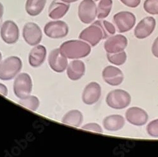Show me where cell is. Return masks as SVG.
I'll list each match as a JSON object with an SVG mask.
<instances>
[{"instance_id": "16", "label": "cell", "mask_w": 158, "mask_h": 157, "mask_svg": "<svg viewBox=\"0 0 158 157\" xmlns=\"http://www.w3.org/2000/svg\"><path fill=\"white\" fill-rule=\"evenodd\" d=\"M127 121L135 126H142L149 119L148 113L141 108L134 107L129 108L125 113Z\"/></svg>"}, {"instance_id": "2", "label": "cell", "mask_w": 158, "mask_h": 157, "mask_svg": "<svg viewBox=\"0 0 158 157\" xmlns=\"http://www.w3.org/2000/svg\"><path fill=\"white\" fill-rule=\"evenodd\" d=\"M22 69V62L16 56L6 58L0 63V79L10 81L15 78Z\"/></svg>"}, {"instance_id": "33", "label": "cell", "mask_w": 158, "mask_h": 157, "mask_svg": "<svg viewBox=\"0 0 158 157\" xmlns=\"http://www.w3.org/2000/svg\"><path fill=\"white\" fill-rule=\"evenodd\" d=\"M3 13H4V6L2 3H0V28H1L2 25Z\"/></svg>"}, {"instance_id": "25", "label": "cell", "mask_w": 158, "mask_h": 157, "mask_svg": "<svg viewBox=\"0 0 158 157\" xmlns=\"http://www.w3.org/2000/svg\"><path fill=\"white\" fill-rule=\"evenodd\" d=\"M94 23L98 24L103 31L104 39H107L113 36L116 32V29L114 26L110 22L107 20H97Z\"/></svg>"}, {"instance_id": "27", "label": "cell", "mask_w": 158, "mask_h": 157, "mask_svg": "<svg viewBox=\"0 0 158 157\" xmlns=\"http://www.w3.org/2000/svg\"><path fill=\"white\" fill-rule=\"evenodd\" d=\"M143 9L151 15H158V0H146Z\"/></svg>"}, {"instance_id": "1", "label": "cell", "mask_w": 158, "mask_h": 157, "mask_svg": "<svg viewBox=\"0 0 158 157\" xmlns=\"http://www.w3.org/2000/svg\"><path fill=\"white\" fill-rule=\"evenodd\" d=\"M61 53L69 59H80L87 57L91 51L90 45L82 40H69L60 47Z\"/></svg>"}, {"instance_id": "8", "label": "cell", "mask_w": 158, "mask_h": 157, "mask_svg": "<svg viewBox=\"0 0 158 157\" xmlns=\"http://www.w3.org/2000/svg\"><path fill=\"white\" fill-rule=\"evenodd\" d=\"M23 37L30 46H36L40 43L43 38L42 31L39 26L34 22H28L23 26Z\"/></svg>"}, {"instance_id": "15", "label": "cell", "mask_w": 158, "mask_h": 157, "mask_svg": "<svg viewBox=\"0 0 158 157\" xmlns=\"http://www.w3.org/2000/svg\"><path fill=\"white\" fill-rule=\"evenodd\" d=\"M101 96V87L96 82H91L89 83L84 88L82 99V101L88 105L97 103Z\"/></svg>"}, {"instance_id": "29", "label": "cell", "mask_w": 158, "mask_h": 157, "mask_svg": "<svg viewBox=\"0 0 158 157\" xmlns=\"http://www.w3.org/2000/svg\"><path fill=\"white\" fill-rule=\"evenodd\" d=\"M82 129L89 130V131H93L98 133H102L103 130L101 125L97 123H88L85 124L81 127Z\"/></svg>"}, {"instance_id": "13", "label": "cell", "mask_w": 158, "mask_h": 157, "mask_svg": "<svg viewBox=\"0 0 158 157\" xmlns=\"http://www.w3.org/2000/svg\"><path fill=\"white\" fill-rule=\"evenodd\" d=\"M156 22L152 17H146L142 19L134 30L135 36L139 39L149 37L154 31Z\"/></svg>"}, {"instance_id": "34", "label": "cell", "mask_w": 158, "mask_h": 157, "mask_svg": "<svg viewBox=\"0 0 158 157\" xmlns=\"http://www.w3.org/2000/svg\"><path fill=\"white\" fill-rule=\"evenodd\" d=\"M61 1H62L64 3H74V2H77L78 0H61Z\"/></svg>"}, {"instance_id": "24", "label": "cell", "mask_w": 158, "mask_h": 157, "mask_svg": "<svg viewBox=\"0 0 158 157\" xmlns=\"http://www.w3.org/2000/svg\"><path fill=\"white\" fill-rule=\"evenodd\" d=\"M19 104L25 108L35 112L39 107L40 101L37 96L30 95L25 98L20 99Z\"/></svg>"}, {"instance_id": "3", "label": "cell", "mask_w": 158, "mask_h": 157, "mask_svg": "<svg viewBox=\"0 0 158 157\" xmlns=\"http://www.w3.org/2000/svg\"><path fill=\"white\" fill-rule=\"evenodd\" d=\"M131 100V96L127 91L120 89L110 91L106 98L108 106L116 110L127 108L130 105Z\"/></svg>"}, {"instance_id": "17", "label": "cell", "mask_w": 158, "mask_h": 157, "mask_svg": "<svg viewBox=\"0 0 158 157\" xmlns=\"http://www.w3.org/2000/svg\"><path fill=\"white\" fill-rule=\"evenodd\" d=\"M46 48L43 45L34 46L29 55V63L31 66L34 68L41 66L46 60Z\"/></svg>"}, {"instance_id": "6", "label": "cell", "mask_w": 158, "mask_h": 157, "mask_svg": "<svg viewBox=\"0 0 158 157\" xmlns=\"http://www.w3.org/2000/svg\"><path fill=\"white\" fill-rule=\"evenodd\" d=\"M78 15L85 24L93 22L97 17V6L93 0H83L78 6Z\"/></svg>"}, {"instance_id": "12", "label": "cell", "mask_w": 158, "mask_h": 157, "mask_svg": "<svg viewBox=\"0 0 158 157\" xmlns=\"http://www.w3.org/2000/svg\"><path fill=\"white\" fill-rule=\"evenodd\" d=\"M128 45V40L122 34L112 36L104 43V49L107 53H116L123 51Z\"/></svg>"}, {"instance_id": "22", "label": "cell", "mask_w": 158, "mask_h": 157, "mask_svg": "<svg viewBox=\"0 0 158 157\" xmlns=\"http://www.w3.org/2000/svg\"><path fill=\"white\" fill-rule=\"evenodd\" d=\"M47 0H27L25 3V11L27 14L35 17L39 15L44 10Z\"/></svg>"}, {"instance_id": "19", "label": "cell", "mask_w": 158, "mask_h": 157, "mask_svg": "<svg viewBox=\"0 0 158 157\" xmlns=\"http://www.w3.org/2000/svg\"><path fill=\"white\" fill-rule=\"evenodd\" d=\"M85 72V65L80 60H74L69 65L67 69V74L72 81H78L84 75Z\"/></svg>"}, {"instance_id": "32", "label": "cell", "mask_w": 158, "mask_h": 157, "mask_svg": "<svg viewBox=\"0 0 158 157\" xmlns=\"http://www.w3.org/2000/svg\"><path fill=\"white\" fill-rule=\"evenodd\" d=\"M8 93V90L6 86L2 83H0V94L2 95L3 96H7Z\"/></svg>"}, {"instance_id": "23", "label": "cell", "mask_w": 158, "mask_h": 157, "mask_svg": "<svg viewBox=\"0 0 158 157\" xmlns=\"http://www.w3.org/2000/svg\"><path fill=\"white\" fill-rule=\"evenodd\" d=\"M113 6V0H101L97 8V17L99 19L106 18Z\"/></svg>"}, {"instance_id": "7", "label": "cell", "mask_w": 158, "mask_h": 157, "mask_svg": "<svg viewBox=\"0 0 158 157\" xmlns=\"http://www.w3.org/2000/svg\"><path fill=\"white\" fill-rule=\"evenodd\" d=\"M79 39L93 47L99 44L102 39H104L103 31L98 24L94 22L81 32Z\"/></svg>"}, {"instance_id": "31", "label": "cell", "mask_w": 158, "mask_h": 157, "mask_svg": "<svg viewBox=\"0 0 158 157\" xmlns=\"http://www.w3.org/2000/svg\"><path fill=\"white\" fill-rule=\"evenodd\" d=\"M151 51L153 55L155 57L158 58V37H156L152 44Z\"/></svg>"}, {"instance_id": "21", "label": "cell", "mask_w": 158, "mask_h": 157, "mask_svg": "<svg viewBox=\"0 0 158 157\" xmlns=\"http://www.w3.org/2000/svg\"><path fill=\"white\" fill-rule=\"evenodd\" d=\"M84 120L82 112L78 110H72L66 113L61 120V122L75 127H80Z\"/></svg>"}, {"instance_id": "26", "label": "cell", "mask_w": 158, "mask_h": 157, "mask_svg": "<svg viewBox=\"0 0 158 157\" xmlns=\"http://www.w3.org/2000/svg\"><path fill=\"white\" fill-rule=\"evenodd\" d=\"M108 60L112 64L120 66L125 63L127 59L126 52L123 51L116 53H107Z\"/></svg>"}, {"instance_id": "18", "label": "cell", "mask_w": 158, "mask_h": 157, "mask_svg": "<svg viewBox=\"0 0 158 157\" xmlns=\"http://www.w3.org/2000/svg\"><path fill=\"white\" fill-rule=\"evenodd\" d=\"M70 8V5L63 2L61 0H53L48 10V16L53 20H58L63 18L67 14Z\"/></svg>"}, {"instance_id": "14", "label": "cell", "mask_w": 158, "mask_h": 157, "mask_svg": "<svg viewBox=\"0 0 158 157\" xmlns=\"http://www.w3.org/2000/svg\"><path fill=\"white\" fill-rule=\"evenodd\" d=\"M102 76L104 82L112 86L120 85L124 79L123 72L119 68L111 65L103 69Z\"/></svg>"}, {"instance_id": "4", "label": "cell", "mask_w": 158, "mask_h": 157, "mask_svg": "<svg viewBox=\"0 0 158 157\" xmlns=\"http://www.w3.org/2000/svg\"><path fill=\"white\" fill-rule=\"evenodd\" d=\"M32 91V81L29 74L21 73L18 74L14 81V91L19 99H23L30 96Z\"/></svg>"}, {"instance_id": "10", "label": "cell", "mask_w": 158, "mask_h": 157, "mask_svg": "<svg viewBox=\"0 0 158 157\" xmlns=\"http://www.w3.org/2000/svg\"><path fill=\"white\" fill-rule=\"evenodd\" d=\"M19 29L18 25L12 20H6L2 25L0 36L3 41L8 45L16 43L19 38Z\"/></svg>"}, {"instance_id": "28", "label": "cell", "mask_w": 158, "mask_h": 157, "mask_svg": "<svg viewBox=\"0 0 158 157\" xmlns=\"http://www.w3.org/2000/svg\"><path fill=\"white\" fill-rule=\"evenodd\" d=\"M146 130L150 136L158 138V119L150 122L146 127Z\"/></svg>"}, {"instance_id": "35", "label": "cell", "mask_w": 158, "mask_h": 157, "mask_svg": "<svg viewBox=\"0 0 158 157\" xmlns=\"http://www.w3.org/2000/svg\"><path fill=\"white\" fill-rule=\"evenodd\" d=\"M2 60V54L1 52H0V63H1Z\"/></svg>"}, {"instance_id": "11", "label": "cell", "mask_w": 158, "mask_h": 157, "mask_svg": "<svg viewBox=\"0 0 158 157\" xmlns=\"http://www.w3.org/2000/svg\"><path fill=\"white\" fill-rule=\"evenodd\" d=\"M48 63L50 68L56 72L61 73L67 69L68 58L60 51V48L52 50L48 56Z\"/></svg>"}, {"instance_id": "9", "label": "cell", "mask_w": 158, "mask_h": 157, "mask_svg": "<svg viewBox=\"0 0 158 157\" xmlns=\"http://www.w3.org/2000/svg\"><path fill=\"white\" fill-rule=\"evenodd\" d=\"M44 32L50 38L60 39L67 36L69 28L66 22L62 20H55L47 23L44 26Z\"/></svg>"}, {"instance_id": "20", "label": "cell", "mask_w": 158, "mask_h": 157, "mask_svg": "<svg viewBox=\"0 0 158 157\" xmlns=\"http://www.w3.org/2000/svg\"><path fill=\"white\" fill-rule=\"evenodd\" d=\"M125 124L123 117L120 115H111L105 117L103 122L104 128L108 131H118L122 129Z\"/></svg>"}, {"instance_id": "36", "label": "cell", "mask_w": 158, "mask_h": 157, "mask_svg": "<svg viewBox=\"0 0 158 157\" xmlns=\"http://www.w3.org/2000/svg\"><path fill=\"white\" fill-rule=\"evenodd\" d=\"M93 1L96 2H98V1H99V0H93Z\"/></svg>"}, {"instance_id": "5", "label": "cell", "mask_w": 158, "mask_h": 157, "mask_svg": "<svg viewBox=\"0 0 158 157\" xmlns=\"http://www.w3.org/2000/svg\"><path fill=\"white\" fill-rule=\"evenodd\" d=\"M113 22L118 32L123 33L132 29L136 22V17L133 13L130 11H120L113 16Z\"/></svg>"}, {"instance_id": "30", "label": "cell", "mask_w": 158, "mask_h": 157, "mask_svg": "<svg viewBox=\"0 0 158 157\" xmlns=\"http://www.w3.org/2000/svg\"><path fill=\"white\" fill-rule=\"evenodd\" d=\"M120 2L130 8H136L140 3V0H120Z\"/></svg>"}]
</instances>
